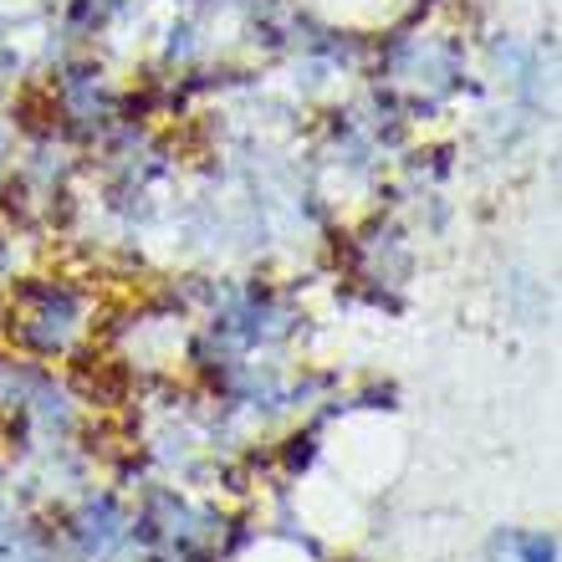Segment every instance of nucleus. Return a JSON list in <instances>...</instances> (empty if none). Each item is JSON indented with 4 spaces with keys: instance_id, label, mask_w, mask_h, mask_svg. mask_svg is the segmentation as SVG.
I'll return each mask as SVG.
<instances>
[{
    "instance_id": "obj_1",
    "label": "nucleus",
    "mask_w": 562,
    "mask_h": 562,
    "mask_svg": "<svg viewBox=\"0 0 562 562\" xmlns=\"http://www.w3.org/2000/svg\"><path fill=\"white\" fill-rule=\"evenodd\" d=\"M21 333H26L31 348L42 353H67L72 338L82 333V296L72 286H57V281H36L21 292Z\"/></svg>"
},
{
    "instance_id": "obj_3",
    "label": "nucleus",
    "mask_w": 562,
    "mask_h": 562,
    "mask_svg": "<svg viewBox=\"0 0 562 562\" xmlns=\"http://www.w3.org/2000/svg\"><path fill=\"white\" fill-rule=\"evenodd\" d=\"M491 558L496 562H558V537L552 532H496L491 537Z\"/></svg>"
},
{
    "instance_id": "obj_2",
    "label": "nucleus",
    "mask_w": 562,
    "mask_h": 562,
    "mask_svg": "<svg viewBox=\"0 0 562 562\" xmlns=\"http://www.w3.org/2000/svg\"><path fill=\"white\" fill-rule=\"evenodd\" d=\"M123 542V517L113 502H92L88 512H82V521H77V548H82V558H108V552Z\"/></svg>"
},
{
    "instance_id": "obj_4",
    "label": "nucleus",
    "mask_w": 562,
    "mask_h": 562,
    "mask_svg": "<svg viewBox=\"0 0 562 562\" xmlns=\"http://www.w3.org/2000/svg\"><path fill=\"white\" fill-rule=\"evenodd\" d=\"M5 271H11V246H5V236H0V281H5Z\"/></svg>"
}]
</instances>
